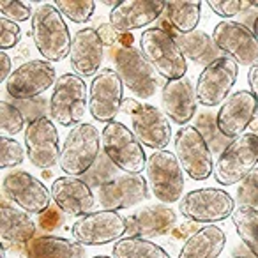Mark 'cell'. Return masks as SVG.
I'll list each match as a JSON object with an SVG mask.
<instances>
[{
	"label": "cell",
	"mask_w": 258,
	"mask_h": 258,
	"mask_svg": "<svg viewBox=\"0 0 258 258\" xmlns=\"http://www.w3.org/2000/svg\"><path fill=\"white\" fill-rule=\"evenodd\" d=\"M103 152L124 173H142L147 168V156L144 145L135 133L122 122H110L101 131Z\"/></svg>",
	"instance_id": "6"
},
{
	"label": "cell",
	"mask_w": 258,
	"mask_h": 258,
	"mask_svg": "<svg viewBox=\"0 0 258 258\" xmlns=\"http://www.w3.org/2000/svg\"><path fill=\"white\" fill-rule=\"evenodd\" d=\"M30 32L37 51L48 62H60L69 57L73 37L62 13L53 4L37 6L30 20Z\"/></svg>",
	"instance_id": "1"
},
{
	"label": "cell",
	"mask_w": 258,
	"mask_h": 258,
	"mask_svg": "<svg viewBox=\"0 0 258 258\" xmlns=\"http://www.w3.org/2000/svg\"><path fill=\"white\" fill-rule=\"evenodd\" d=\"M124 103V83L115 69H101L89 87V111L104 125L113 122Z\"/></svg>",
	"instance_id": "14"
},
{
	"label": "cell",
	"mask_w": 258,
	"mask_h": 258,
	"mask_svg": "<svg viewBox=\"0 0 258 258\" xmlns=\"http://www.w3.org/2000/svg\"><path fill=\"white\" fill-rule=\"evenodd\" d=\"M104 58V44L97 30L82 29L73 36L71 51H69V64L75 75L80 78L96 76Z\"/></svg>",
	"instance_id": "23"
},
{
	"label": "cell",
	"mask_w": 258,
	"mask_h": 258,
	"mask_svg": "<svg viewBox=\"0 0 258 258\" xmlns=\"http://www.w3.org/2000/svg\"><path fill=\"white\" fill-rule=\"evenodd\" d=\"M25 258H87V249L75 239L41 235L25 246Z\"/></svg>",
	"instance_id": "28"
},
{
	"label": "cell",
	"mask_w": 258,
	"mask_h": 258,
	"mask_svg": "<svg viewBox=\"0 0 258 258\" xmlns=\"http://www.w3.org/2000/svg\"><path fill=\"white\" fill-rule=\"evenodd\" d=\"M50 193L53 204L64 214L73 218H83L94 212L92 209L96 205V198L92 195V189L78 177H58L51 184Z\"/></svg>",
	"instance_id": "21"
},
{
	"label": "cell",
	"mask_w": 258,
	"mask_h": 258,
	"mask_svg": "<svg viewBox=\"0 0 258 258\" xmlns=\"http://www.w3.org/2000/svg\"><path fill=\"white\" fill-rule=\"evenodd\" d=\"M161 104L166 117L172 118L175 124L182 125V127L189 124L198 106L197 90H195L191 80L184 76L180 80L165 82L161 90Z\"/></svg>",
	"instance_id": "25"
},
{
	"label": "cell",
	"mask_w": 258,
	"mask_h": 258,
	"mask_svg": "<svg viewBox=\"0 0 258 258\" xmlns=\"http://www.w3.org/2000/svg\"><path fill=\"white\" fill-rule=\"evenodd\" d=\"M149 186L161 204H175L182 200L184 170L179 159L170 151H158L147 161Z\"/></svg>",
	"instance_id": "10"
},
{
	"label": "cell",
	"mask_w": 258,
	"mask_h": 258,
	"mask_svg": "<svg viewBox=\"0 0 258 258\" xmlns=\"http://www.w3.org/2000/svg\"><path fill=\"white\" fill-rule=\"evenodd\" d=\"M175 39L184 57L189 58L193 64L209 66L216 58L223 57V51L216 46L212 36H209L204 30H195L191 34H177Z\"/></svg>",
	"instance_id": "29"
},
{
	"label": "cell",
	"mask_w": 258,
	"mask_h": 258,
	"mask_svg": "<svg viewBox=\"0 0 258 258\" xmlns=\"http://www.w3.org/2000/svg\"><path fill=\"white\" fill-rule=\"evenodd\" d=\"M2 193L11 204L29 214H43L51 204V193L39 179L23 170H15L2 179Z\"/></svg>",
	"instance_id": "15"
},
{
	"label": "cell",
	"mask_w": 258,
	"mask_h": 258,
	"mask_svg": "<svg viewBox=\"0 0 258 258\" xmlns=\"http://www.w3.org/2000/svg\"><path fill=\"white\" fill-rule=\"evenodd\" d=\"M97 34H99L101 41H103L104 48H122V46H135L133 36L129 32H120L115 29L111 23H103L97 27Z\"/></svg>",
	"instance_id": "39"
},
{
	"label": "cell",
	"mask_w": 258,
	"mask_h": 258,
	"mask_svg": "<svg viewBox=\"0 0 258 258\" xmlns=\"http://www.w3.org/2000/svg\"><path fill=\"white\" fill-rule=\"evenodd\" d=\"M64 212L57 207L55 204H51L43 214L37 216V228H41L43 232H53L55 228L62 226L64 223Z\"/></svg>",
	"instance_id": "43"
},
{
	"label": "cell",
	"mask_w": 258,
	"mask_h": 258,
	"mask_svg": "<svg viewBox=\"0 0 258 258\" xmlns=\"http://www.w3.org/2000/svg\"><path fill=\"white\" fill-rule=\"evenodd\" d=\"M60 144L55 122L50 117H39L25 127V152L36 168L46 170L58 165Z\"/></svg>",
	"instance_id": "17"
},
{
	"label": "cell",
	"mask_w": 258,
	"mask_h": 258,
	"mask_svg": "<svg viewBox=\"0 0 258 258\" xmlns=\"http://www.w3.org/2000/svg\"><path fill=\"white\" fill-rule=\"evenodd\" d=\"M18 108L23 111L25 118H29L30 122L36 120L39 117H46V111L50 113V103L43 99V97H36V99L29 101H20Z\"/></svg>",
	"instance_id": "44"
},
{
	"label": "cell",
	"mask_w": 258,
	"mask_h": 258,
	"mask_svg": "<svg viewBox=\"0 0 258 258\" xmlns=\"http://www.w3.org/2000/svg\"><path fill=\"white\" fill-rule=\"evenodd\" d=\"M149 198V186L140 173L117 175L97 189V204L104 211H122L131 209Z\"/></svg>",
	"instance_id": "19"
},
{
	"label": "cell",
	"mask_w": 258,
	"mask_h": 258,
	"mask_svg": "<svg viewBox=\"0 0 258 258\" xmlns=\"http://www.w3.org/2000/svg\"><path fill=\"white\" fill-rule=\"evenodd\" d=\"M53 6L62 13V16L73 23H85L92 18L96 11L94 0H55Z\"/></svg>",
	"instance_id": "34"
},
{
	"label": "cell",
	"mask_w": 258,
	"mask_h": 258,
	"mask_svg": "<svg viewBox=\"0 0 258 258\" xmlns=\"http://www.w3.org/2000/svg\"><path fill=\"white\" fill-rule=\"evenodd\" d=\"M195 127H197L198 131L204 135V138L207 140L209 147H212L214 151L219 152V149H221V147H219V145H221V138H225V137L219 133L214 115L209 113V111L200 113V115H198V118H197V124H195Z\"/></svg>",
	"instance_id": "37"
},
{
	"label": "cell",
	"mask_w": 258,
	"mask_h": 258,
	"mask_svg": "<svg viewBox=\"0 0 258 258\" xmlns=\"http://www.w3.org/2000/svg\"><path fill=\"white\" fill-rule=\"evenodd\" d=\"M11 75V58L8 57L6 51H0V82L6 83Z\"/></svg>",
	"instance_id": "45"
},
{
	"label": "cell",
	"mask_w": 258,
	"mask_h": 258,
	"mask_svg": "<svg viewBox=\"0 0 258 258\" xmlns=\"http://www.w3.org/2000/svg\"><path fill=\"white\" fill-rule=\"evenodd\" d=\"M117 170H118L117 166H115L113 163L110 161V158L103 152V154L97 158V161L94 163L92 168L82 177V180L85 184H89L90 189H94V187L99 189L101 186H104L106 182H110L111 179L117 177Z\"/></svg>",
	"instance_id": "35"
},
{
	"label": "cell",
	"mask_w": 258,
	"mask_h": 258,
	"mask_svg": "<svg viewBox=\"0 0 258 258\" xmlns=\"http://www.w3.org/2000/svg\"><path fill=\"white\" fill-rule=\"evenodd\" d=\"M25 149L15 138L2 137L0 138V168H15L22 165L25 158Z\"/></svg>",
	"instance_id": "36"
},
{
	"label": "cell",
	"mask_w": 258,
	"mask_h": 258,
	"mask_svg": "<svg viewBox=\"0 0 258 258\" xmlns=\"http://www.w3.org/2000/svg\"><path fill=\"white\" fill-rule=\"evenodd\" d=\"M127 221L113 211H94L78 218L71 226V235L83 246H104L124 239Z\"/></svg>",
	"instance_id": "12"
},
{
	"label": "cell",
	"mask_w": 258,
	"mask_h": 258,
	"mask_svg": "<svg viewBox=\"0 0 258 258\" xmlns=\"http://www.w3.org/2000/svg\"><path fill=\"white\" fill-rule=\"evenodd\" d=\"M235 258H246V256H235Z\"/></svg>",
	"instance_id": "51"
},
{
	"label": "cell",
	"mask_w": 258,
	"mask_h": 258,
	"mask_svg": "<svg viewBox=\"0 0 258 258\" xmlns=\"http://www.w3.org/2000/svg\"><path fill=\"white\" fill-rule=\"evenodd\" d=\"M237 78H239V64L226 55L205 66L195 85L198 104H204L207 108L223 104L232 96Z\"/></svg>",
	"instance_id": "9"
},
{
	"label": "cell",
	"mask_w": 258,
	"mask_h": 258,
	"mask_svg": "<svg viewBox=\"0 0 258 258\" xmlns=\"http://www.w3.org/2000/svg\"><path fill=\"white\" fill-rule=\"evenodd\" d=\"M207 6L221 18H233L242 9L251 8V2H240V0H207Z\"/></svg>",
	"instance_id": "41"
},
{
	"label": "cell",
	"mask_w": 258,
	"mask_h": 258,
	"mask_svg": "<svg viewBox=\"0 0 258 258\" xmlns=\"http://www.w3.org/2000/svg\"><path fill=\"white\" fill-rule=\"evenodd\" d=\"M25 115L16 104L9 101H0V135L2 137H15L22 133L25 127Z\"/></svg>",
	"instance_id": "33"
},
{
	"label": "cell",
	"mask_w": 258,
	"mask_h": 258,
	"mask_svg": "<svg viewBox=\"0 0 258 258\" xmlns=\"http://www.w3.org/2000/svg\"><path fill=\"white\" fill-rule=\"evenodd\" d=\"M131 131L144 147L165 151L172 140V125L163 110L152 104H140L131 115Z\"/></svg>",
	"instance_id": "20"
},
{
	"label": "cell",
	"mask_w": 258,
	"mask_h": 258,
	"mask_svg": "<svg viewBox=\"0 0 258 258\" xmlns=\"http://www.w3.org/2000/svg\"><path fill=\"white\" fill-rule=\"evenodd\" d=\"M113 258H170L161 246L140 237H124L111 249Z\"/></svg>",
	"instance_id": "31"
},
{
	"label": "cell",
	"mask_w": 258,
	"mask_h": 258,
	"mask_svg": "<svg viewBox=\"0 0 258 258\" xmlns=\"http://www.w3.org/2000/svg\"><path fill=\"white\" fill-rule=\"evenodd\" d=\"M258 166V135L244 133L232 140L214 165V179L221 186L242 182Z\"/></svg>",
	"instance_id": "5"
},
{
	"label": "cell",
	"mask_w": 258,
	"mask_h": 258,
	"mask_svg": "<svg viewBox=\"0 0 258 258\" xmlns=\"http://www.w3.org/2000/svg\"><path fill=\"white\" fill-rule=\"evenodd\" d=\"M50 118L62 127H75L82 124L89 106V90L83 78L75 73L58 76L50 96Z\"/></svg>",
	"instance_id": "3"
},
{
	"label": "cell",
	"mask_w": 258,
	"mask_h": 258,
	"mask_svg": "<svg viewBox=\"0 0 258 258\" xmlns=\"http://www.w3.org/2000/svg\"><path fill=\"white\" fill-rule=\"evenodd\" d=\"M166 20L172 23L175 32L191 34L200 23L202 2L200 0H172L166 2Z\"/></svg>",
	"instance_id": "30"
},
{
	"label": "cell",
	"mask_w": 258,
	"mask_h": 258,
	"mask_svg": "<svg viewBox=\"0 0 258 258\" xmlns=\"http://www.w3.org/2000/svg\"><path fill=\"white\" fill-rule=\"evenodd\" d=\"M235 211V202L225 189L216 187H202L193 189L182 197L179 202V212L182 218L191 223H212L225 221L226 218H232Z\"/></svg>",
	"instance_id": "8"
},
{
	"label": "cell",
	"mask_w": 258,
	"mask_h": 258,
	"mask_svg": "<svg viewBox=\"0 0 258 258\" xmlns=\"http://www.w3.org/2000/svg\"><path fill=\"white\" fill-rule=\"evenodd\" d=\"M247 83H249V89L253 92V96L256 97L258 101V64L253 66L247 73Z\"/></svg>",
	"instance_id": "46"
},
{
	"label": "cell",
	"mask_w": 258,
	"mask_h": 258,
	"mask_svg": "<svg viewBox=\"0 0 258 258\" xmlns=\"http://www.w3.org/2000/svg\"><path fill=\"white\" fill-rule=\"evenodd\" d=\"M225 246V230L216 225H205L187 237L177 258H219Z\"/></svg>",
	"instance_id": "27"
},
{
	"label": "cell",
	"mask_w": 258,
	"mask_h": 258,
	"mask_svg": "<svg viewBox=\"0 0 258 258\" xmlns=\"http://www.w3.org/2000/svg\"><path fill=\"white\" fill-rule=\"evenodd\" d=\"M0 15H2V18L18 23L32 20L34 11L29 4L20 2V0H2L0 2Z\"/></svg>",
	"instance_id": "40"
},
{
	"label": "cell",
	"mask_w": 258,
	"mask_h": 258,
	"mask_svg": "<svg viewBox=\"0 0 258 258\" xmlns=\"http://www.w3.org/2000/svg\"><path fill=\"white\" fill-rule=\"evenodd\" d=\"M256 113L258 101L253 92L237 90L219 106V111L216 113V124L223 137L235 140L256 120Z\"/></svg>",
	"instance_id": "18"
},
{
	"label": "cell",
	"mask_w": 258,
	"mask_h": 258,
	"mask_svg": "<svg viewBox=\"0 0 258 258\" xmlns=\"http://www.w3.org/2000/svg\"><path fill=\"white\" fill-rule=\"evenodd\" d=\"M37 225L29 216V212L0 202V239L4 247H25L36 237Z\"/></svg>",
	"instance_id": "26"
},
{
	"label": "cell",
	"mask_w": 258,
	"mask_h": 258,
	"mask_svg": "<svg viewBox=\"0 0 258 258\" xmlns=\"http://www.w3.org/2000/svg\"><path fill=\"white\" fill-rule=\"evenodd\" d=\"M175 156L184 173L193 180H205L214 173L212 149L195 125H184L177 131Z\"/></svg>",
	"instance_id": "11"
},
{
	"label": "cell",
	"mask_w": 258,
	"mask_h": 258,
	"mask_svg": "<svg viewBox=\"0 0 258 258\" xmlns=\"http://www.w3.org/2000/svg\"><path fill=\"white\" fill-rule=\"evenodd\" d=\"M216 46L239 66L253 68L258 64V37L247 25L233 20L219 22L212 30Z\"/></svg>",
	"instance_id": "13"
},
{
	"label": "cell",
	"mask_w": 258,
	"mask_h": 258,
	"mask_svg": "<svg viewBox=\"0 0 258 258\" xmlns=\"http://www.w3.org/2000/svg\"><path fill=\"white\" fill-rule=\"evenodd\" d=\"M253 32H254V36L258 37V16H256V20H254V23H253Z\"/></svg>",
	"instance_id": "48"
},
{
	"label": "cell",
	"mask_w": 258,
	"mask_h": 258,
	"mask_svg": "<svg viewBox=\"0 0 258 258\" xmlns=\"http://www.w3.org/2000/svg\"><path fill=\"white\" fill-rule=\"evenodd\" d=\"M142 103H138V101H135V99H124V103H122V108H120V111H124V113H127L129 117L135 113V111L138 110V106H140Z\"/></svg>",
	"instance_id": "47"
},
{
	"label": "cell",
	"mask_w": 258,
	"mask_h": 258,
	"mask_svg": "<svg viewBox=\"0 0 258 258\" xmlns=\"http://www.w3.org/2000/svg\"><path fill=\"white\" fill-rule=\"evenodd\" d=\"M20 37H22V29H20L18 23L6 18L0 20V48H2V51L15 48L18 44Z\"/></svg>",
	"instance_id": "42"
},
{
	"label": "cell",
	"mask_w": 258,
	"mask_h": 258,
	"mask_svg": "<svg viewBox=\"0 0 258 258\" xmlns=\"http://www.w3.org/2000/svg\"><path fill=\"white\" fill-rule=\"evenodd\" d=\"M251 8H258V0H254V2H251Z\"/></svg>",
	"instance_id": "50"
},
{
	"label": "cell",
	"mask_w": 258,
	"mask_h": 258,
	"mask_svg": "<svg viewBox=\"0 0 258 258\" xmlns=\"http://www.w3.org/2000/svg\"><path fill=\"white\" fill-rule=\"evenodd\" d=\"M101 131H97L96 125L90 122H82L71 127L60 149L58 166L66 175L82 179L101 156Z\"/></svg>",
	"instance_id": "2"
},
{
	"label": "cell",
	"mask_w": 258,
	"mask_h": 258,
	"mask_svg": "<svg viewBox=\"0 0 258 258\" xmlns=\"http://www.w3.org/2000/svg\"><path fill=\"white\" fill-rule=\"evenodd\" d=\"M92 258H113V256H106V254H96V256Z\"/></svg>",
	"instance_id": "49"
},
{
	"label": "cell",
	"mask_w": 258,
	"mask_h": 258,
	"mask_svg": "<svg viewBox=\"0 0 258 258\" xmlns=\"http://www.w3.org/2000/svg\"><path fill=\"white\" fill-rule=\"evenodd\" d=\"M140 50L159 76L172 82L180 80L187 73V62L180 51L177 39L159 27L144 30L140 36Z\"/></svg>",
	"instance_id": "4"
},
{
	"label": "cell",
	"mask_w": 258,
	"mask_h": 258,
	"mask_svg": "<svg viewBox=\"0 0 258 258\" xmlns=\"http://www.w3.org/2000/svg\"><path fill=\"white\" fill-rule=\"evenodd\" d=\"M237 204L258 209V166L239 184Z\"/></svg>",
	"instance_id": "38"
},
{
	"label": "cell",
	"mask_w": 258,
	"mask_h": 258,
	"mask_svg": "<svg viewBox=\"0 0 258 258\" xmlns=\"http://www.w3.org/2000/svg\"><path fill=\"white\" fill-rule=\"evenodd\" d=\"M232 221L242 242L258 258V209L239 205L233 211Z\"/></svg>",
	"instance_id": "32"
},
{
	"label": "cell",
	"mask_w": 258,
	"mask_h": 258,
	"mask_svg": "<svg viewBox=\"0 0 258 258\" xmlns=\"http://www.w3.org/2000/svg\"><path fill=\"white\" fill-rule=\"evenodd\" d=\"M57 71L48 60H29L16 68L6 82V90L16 101L41 97L57 82Z\"/></svg>",
	"instance_id": "16"
},
{
	"label": "cell",
	"mask_w": 258,
	"mask_h": 258,
	"mask_svg": "<svg viewBox=\"0 0 258 258\" xmlns=\"http://www.w3.org/2000/svg\"><path fill=\"white\" fill-rule=\"evenodd\" d=\"M166 11V2L163 0H122L117 8L110 11V23L120 32H131L145 29Z\"/></svg>",
	"instance_id": "24"
},
{
	"label": "cell",
	"mask_w": 258,
	"mask_h": 258,
	"mask_svg": "<svg viewBox=\"0 0 258 258\" xmlns=\"http://www.w3.org/2000/svg\"><path fill=\"white\" fill-rule=\"evenodd\" d=\"M115 71L122 83L140 99H149L159 87V75L145 58L140 48L122 46L113 51Z\"/></svg>",
	"instance_id": "7"
},
{
	"label": "cell",
	"mask_w": 258,
	"mask_h": 258,
	"mask_svg": "<svg viewBox=\"0 0 258 258\" xmlns=\"http://www.w3.org/2000/svg\"><path fill=\"white\" fill-rule=\"evenodd\" d=\"M125 237L156 239L168 233L177 225V212L165 204H151L131 216H125Z\"/></svg>",
	"instance_id": "22"
}]
</instances>
